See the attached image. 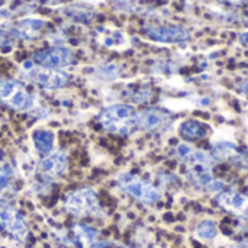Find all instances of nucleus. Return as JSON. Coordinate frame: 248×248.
<instances>
[{
    "instance_id": "nucleus-1",
    "label": "nucleus",
    "mask_w": 248,
    "mask_h": 248,
    "mask_svg": "<svg viewBox=\"0 0 248 248\" xmlns=\"http://www.w3.org/2000/svg\"><path fill=\"white\" fill-rule=\"evenodd\" d=\"M97 119L105 131L121 137H126L138 128V112L129 105L108 106L99 113Z\"/></svg>"
},
{
    "instance_id": "nucleus-2",
    "label": "nucleus",
    "mask_w": 248,
    "mask_h": 248,
    "mask_svg": "<svg viewBox=\"0 0 248 248\" xmlns=\"http://www.w3.org/2000/svg\"><path fill=\"white\" fill-rule=\"evenodd\" d=\"M64 206L68 214L83 218V217H96L100 212L99 196L96 190L90 187H80L70 192L65 196Z\"/></svg>"
},
{
    "instance_id": "nucleus-3",
    "label": "nucleus",
    "mask_w": 248,
    "mask_h": 248,
    "mask_svg": "<svg viewBox=\"0 0 248 248\" xmlns=\"http://www.w3.org/2000/svg\"><path fill=\"white\" fill-rule=\"evenodd\" d=\"M33 96L16 80H0V103L13 110H28L33 106Z\"/></svg>"
},
{
    "instance_id": "nucleus-4",
    "label": "nucleus",
    "mask_w": 248,
    "mask_h": 248,
    "mask_svg": "<svg viewBox=\"0 0 248 248\" xmlns=\"http://www.w3.org/2000/svg\"><path fill=\"white\" fill-rule=\"evenodd\" d=\"M118 185L126 195L132 196L134 199L145 205H153L158 202L161 198V193L157 187H154L151 183L145 182L144 179L135 174H129V173L122 174L118 180Z\"/></svg>"
},
{
    "instance_id": "nucleus-5",
    "label": "nucleus",
    "mask_w": 248,
    "mask_h": 248,
    "mask_svg": "<svg viewBox=\"0 0 248 248\" xmlns=\"http://www.w3.org/2000/svg\"><path fill=\"white\" fill-rule=\"evenodd\" d=\"M0 227L16 241H25L28 237V225L22 214L6 201H0Z\"/></svg>"
},
{
    "instance_id": "nucleus-6",
    "label": "nucleus",
    "mask_w": 248,
    "mask_h": 248,
    "mask_svg": "<svg viewBox=\"0 0 248 248\" xmlns=\"http://www.w3.org/2000/svg\"><path fill=\"white\" fill-rule=\"evenodd\" d=\"M144 33L157 42L164 44H179L190 39V31L177 23H148L144 26Z\"/></svg>"
},
{
    "instance_id": "nucleus-7",
    "label": "nucleus",
    "mask_w": 248,
    "mask_h": 248,
    "mask_svg": "<svg viewBox=\"0 0 248 248\" xmlns=\"http://www.w3.org/2000/svg\"><path fill=\"white\" fill-rule=\"evenodd\" d=\"M174 116L161 108H148L138 113V128L151 134H163L173 126Z\"/></svg>"
},
{
    "instance_id": "nucleus-8",
    "label": "nucleus",
    "mask_w": 248,
    "mask_h": 248,
    "mask_svg": "<svg viewBox=\"0 0 248 248\" xmlns=\"http://www.w3.org/2000/svg\"><path fill=\"white\" fill-rule=\"evenodd\" d=\"M33 61L44 68H64L76 61L74 52L65 46H52L49 49H42L33 54Z\"/></svg>"
},
{
    "instance_id": "nucleus-9",
    "label": "nucleus",
    "mask_w": 248,
    "mask_h": 248,
    "mask_svg": "<svg viewBox=\"0 0 248 248\" xmlns=\"http://www.w3.org/2000/svg\"><path fill=\"white\" fill-rule=\"evenodd\" d=\"M215 202L222 211L240 219L248 221V195L246 193L235 190H222L215 196Z\"/></svg>"
},
{
    "instance_id": "nucleus-10",
    "label": "nucleus",
    "mask_w": 248,
    "mask_h": 248,
    "mask_svg": "<svg viewBox=\"0 0 248 248\" xmlns=\"http://www.w3.org/2000/svg\"><path fill=\"white\" fill-rule=\"evenodd\" d=\"M26 77L35 84L44 89H52V90L62 89L70 83V76L67 73L52 70V68H44V67L31 68L26 73Z\"/></svg>"
},
{
    "instance_id": "nucleus-11",
    "label": "nucleus",
    "mask_w": 248,
    "mask_h": 248,
    "mask_svg": "<svg viewBox=\"0 0 248 248\" xmlns=\"http://www.w3.org/2000/svg\"><path fill=\"white\" fill-rule=\"evenodd\" d=\"M176 155L185 163L186 170L189 169H212L215 158L205 151L190 147L189 144H179L176 147Z\"/></svg>"
},
{
    "instance_id": "nucleus-12",
    "label": "nucleus",
    "mask_w": 248,
    "mask_h": 248,
    "mask_svg": "<svg viewBox=\"0 0 248 248\" xmlns=\"http://www.w3.org/2000/svg\"><path fill=\"white\" fill-rule=\"evenodd\" d=\"M212 157L218 161H228L234 166L248 167V154L230 141H218L212 145Z\"/></svg>"
},
{
    "instance_id": "nucleus-13",
    "label": "nucleus",
    "mask_w": 248,
    "mask_h": 248,
    "mask_svg": "<svg viewBox=\"0 0 248 248\" xmlns=\"http://www.w3.org/2000/svg\"><path fill=\"white\" fill-rule=\"evenodd\" d=\"M67 169V157L62 151H54L45 155L38 166V170L48 177L58 176Z\"/></svg>"
},
{
    "instance_id": "nucleus-14",
    "label": "nucleus",
    "mask_w": 248,
    "mask_h": 248,
    "mask_svg": "<svg viewBox=\"0 0 248 248\" xmlns=\"http://www.w3.org/2000/svg\"><path fill=\"white\" fill-rule=\"evenodd\" d=\"M44 28L45 22L41 19H22L12 28L10 35L20 39H35Z\"/></svg>"
},
{
    "instance_id": "nucleus-15",
    "label": "nucleus",
    "mask_w": 248,
    "mask_h": 248,
    "mask_svg": "<svg viewBox=\"0 0 248 248\" xmlns=\"http://www.w3.org/2000/svg\"><path fill=\"white\" fill-rule=\"evenodd\" d=\"M71 231H73L76 241L83 248H106L105 243L97 241V231L87 225L74 224Z\"/></svg>"
},
{
    "instance_id": "nucleus-16",
    "label": "nucleus",
    "mask_w": 248,
    "mask_h": 248,
    "mask_svg": "<svg viewBox=\"0 0 248 248\" xmlns=\"http://www.w3.org/2000/svg\"><path fill=\"white\" fill-rule=\"evenodd\" d=\"M179 134L186 141H196V140L206 137L208 126L203 125L202 122L196 121V119H186L180 124Z\"/></svg>"
},
{
    "instance_id": "nucleus-17",
    "label": "nucleus",
    "mask_w": 248,
    "mask_h": 248,
    "mask_svg": "<svg viewBox=\"0 0 248 248\" xmlns=\"http://www.w3.org/2000/svg\"><path fill=\"white\" fill-rule=\"evenodd\" d=\"M33 138V145L38 150L39 154L42 155H48L54 147V134L48 129H36L32 135Z\"/></svg>"
},
{
    "instance_id": "nucleus-18",
    "label": "nucleus",
    "mask_w": 248,
    "mask_h": 248,
    "mask_svg": "<svg viewBox=\"0 0 248 248\" xmlns=\"http://www.w3.org/2000/svg\"><path fill=\"white\" fill-rule=\"evenodd\" d=\"M196 234L203 238V240H214L217 235H218V228H217V224L214 221H202L198 228H196Z\"/></svg>"
},
{
    "instance_id": "nucleus-19",
    "label": "nucleus",
    "mask_w": 248,
    "mask_h": 248,
    "mask_svg": "<svg viewBox=\"0 0 248 248\" xmlns=\"http://www.w3.org/2000/svg\"><path fill=\"white\" fill-rule=\"evenodd\" d=\"M12 177H13L12 169L7 164H0V189H4Z\"/></svg>"
},
{
    "instance_id": "nucleus-20",
    "label": "nucleus",
    "mask_w": 248,
    "mask_h": 248,
    "mask_svg": "<svg viewBox=\"0 0 248 248\" xmlns=\"http://www.w3.org/2000/svg\"><path fill=\"white\" fill-rule=\"evenodd\" d=\"M12 46H13V36L9 32L0 29V49L1 51H7Z\"/></svg>"
},
{
    "instance_id": "nucleus-21",
    "label": "nucleus",
    "mask_w": 248,
    "mask_h": 248,
    "mask_svg": "<svg viewBox=\"0 0 248 248\" xmlns=\"http://www.w3.org/2000/svg\"><path fill=\"white\" fill-rule=\"evenodd\" d=\"M218 1L231 6H248V0H218Z\"/></svg>"
},
{
    "instance_id": "nucleus-22",
    "label": "nucleus",
    "mask_w": 248,
    "mask_h": 248,
    "mask_svg": "<svg viewBox=\"0 0 248 248\" xmlns=\"http://www.w3.org/2000/svg\"><path fill=\"white\" fill-rule=\"evenodd\" d=\"M238 41H240V44H241L243 46L248 48V32H243V33L238 36Z\"/></svg>"
},
{
    "instance_id": "nucleus-23",
    "label": "nucleus",
    "mask_w": 248,
    "mask_h": 248,
    "mask_svg": "<svg viewBox=\"0 0 248 248\" xmlns=\"http://www.w3.org/2000/svg\"><path fill=\"white\" fill-rule=\"evenodd\" d=\"M238 89H240L246 96H248V80L243 81V83H240V84H238Z\"/></svg>"
}]
</instances>
